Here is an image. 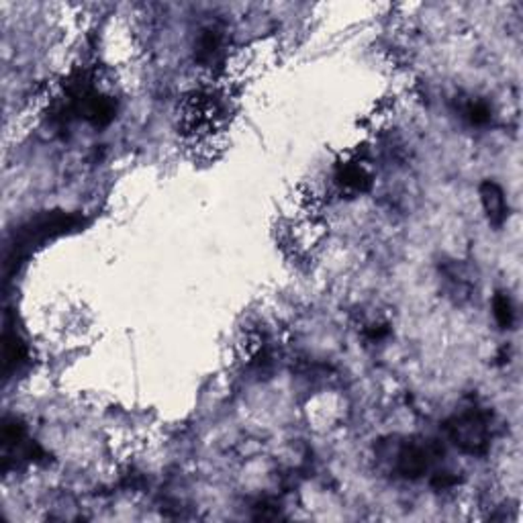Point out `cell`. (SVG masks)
Listing matches in <instances>:
<instances>
[{
	"label": "cell",
	"mask_w": 523,
	"mask_h": 523,
	"mask_svg": "<svg viewBox=\"0 0 523 523\" xmlns=\"http://www.w3.org/2000/svg\"><path fill=\"white\" fill-rule=\"evenodd\" d=\"M464 117L472 125H487L491 121V108L482 103V100H472V103L464 107Z\"/></svg>",
	"instance_id": "30bf717a"
},
{
	"label": "cell",
	"mask_w": 523,
	"mask_h": 523,
	"mask_svg": "<svg viewBox=\"0 0 523 523\" xmlns=\"http://www.w3.org/2000/svg\"><path fill=\"white\" fill-rule=\"evenodd\" d=\"M336 180L342 185V188L350 190V193H364L370 186V174L366 172V168L358 162H350V164H342L336 172Z\"/></svg>",
	"instance_id": "52a82bcc"
},
{
	"label": "cell",
	"mask_w": 523,
	"mask_h": 523,
	"mask_svg": "<svg viewBox=\"0 0 523 523\" xmlns=\"http://www.w3.org/2000/svg\"><path fill=\"white\" fill-rule=\"evenodd\" d=\"M493 313H495V319H497V323L501 325L503 329L511 328V325H513V317H515L511 298H509L505 293H497V295H495Z\"/></svg>",
	"instance_id": "9c48e42d"
},
{
	"label": "cell",
	"mask_w": 523,
	"mask_h": 523,
	"mask_svg": "<svg viewBox=\"0 0 523 523\" xmlns=\"http://www.w3.org/2000/svg\"><path fill=\"white\" fill-rule=\"evenodd\" d=\"M480 201L482 207H485L487 219L493 227H503V223L507 221L509 207L505 201V193H503L501 186L493 180H485L480 185Z\"/></svg>",
	"instance_id": "8992f818"
},
{
	"label": "cell",
	"mask_w": 523,
	"mask_h": 523,
	"mask_svg": "<svg viewBox=\"0 0 523 523\" xmlns=\"http://www.w3.org/2000/svg\"><path fill=\"white\" fill-rule=\"evenodd\" d=\"M392 471L403 479H419L430 471L432 462L436 460L438 450L432 441L407 440L403 444L392 446Z\"/></svg>",
	"instance_id": "277c9868"
},
{
	"label": "cell",
	"mask_w": 523,
	"mask_h": 523,
	"mask_svg": "<svg viewBox=\"0 0 523 523\" xmlns=\"http://www.w3.org/2000/svg\"><path fill=\"white\" fill-rule=\"evenodd\" d=\"M221 117L219 99L213 92H194L185 100L180 111L182 131L193 138H205Z\"/></svg>",
	"instance_id": "3957f363"
},
{
	"label": "cell",
	"mask_w": 523,
	"mask_h": 523,
	"mask_svg": "<svg viewBox=\"0 0 523 523\" xmlns=\"http://www.w3.org/2000/svg\"><path fill=\"white\" fill-rule=\"evenodd\" d=\"M221 53H223V37L219 36V31L215 29L202 31L199 44H196V59L210 66L221 58Z\"/></svg>",
	"instance_id": "ba28073f"
},
{
	"label": "cell",
	"mask_w": 523,
	"mask_h": 523,
	"mask_svg": "<svg viewBox=\"0 0 523 523\" xmlns=\"http://www.w3.org/2000/svg\"><path fill=\"white\" fill-rule=\"evenodd\" d=\"M29 360V350L23 337L17 334V329H12L9 321H6L4 334H3V375L4 378H11L23 368Z\"/></svg>",
	"instance_id": "5b68a950"
},
{
	"label": "cell",
	"mask_w": 523,
	"mask_h": 523,
	"mask_svg": "<svg viewBox=\"0 0 523 523\" xmlns=\"http://www.w3.org/2000/svg\"><path fill=\"white\" fill-rule=\"evenodd\" d=\"M448 438L454 441V446L471 456H482L488 450L491 441V430H488V419L479 409L462 411L454 416L446 424Z\"/></svg>",
	"instance_id": "7a4b0ae2"
},
{
	"label": "cell",
	"mask_w": 523,
	"mask_h": 523,
	"mask_svg": "<svg viewBox=\"0 0 523 523\" xmlns=\"http://www.w3.org/2000/svg\"><path fill=\"white\" fill-rule=\"evenodd\" d=\"M83 226H84L83 217L62 213V210L42 213L23 223V226L15 231L12 242L9 243V250H6V258H4L6 276L15 273L19 264H21L36 248L56 240V237H62L66 234H72V231H78Z\"/></svg>",
	"instance_id": "6da1fadb"
}]
</instances>
